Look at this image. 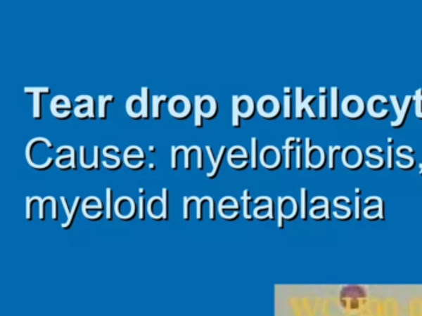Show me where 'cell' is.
Wrapping results in <instances>:
<instances>
[{"mask_svg": "<svg viewBox=\"0 0 422 316\" xmlns=\"http://www.w3.org/2000/svg\"><path fill=\"white\" fill-rule=\"evenodd\" d=\"M114 211L122 220H132L138 214V208L132 197H120L114 203Z\"/></svg>", "mask_w": 422, "mask_h": 316, "instance_id": "1", "label": "cell"}, {"mask_svg": "<svg viewBox=\"0 0 422 316\" xmlns=\"http://www.w3.org/2000/svg\"><path fill=\"white\" fill-rule=\"evenodd\" d=\"M167 105H169V112L176 119H186L190 117L192 104L185 96H175L171 98Z\"/></svg>", "mask_w": 422, "mask_h": 316, "instance_id": "2", "label": "cell"}, {"mask_svg": "<svg viewBox=\"0 0 422 316\" xmlns=\"http://www.w3.org/2000/svg\"><path fill=\"white\" fill-rule=\"evenodd\" d=\"M366 293L362 287L348 286L340 291V301L348 308H357L359 301L366 299Z\"/></svg>", "mask_w": 422, "mask_h": 316, "instance_id": "3", "label": "cell"}, {"mask_svg": "<svg viewBox=\"0 0 422 316\" xmlns=\"http://www.w3.org/2000/svg\"><path fill=\"white\" fill-rule=\"evenodd\" d=\"M51 112L57 119H68L72 114V104L66 96H56L51 100Z\"/></svg>", "mask_w": 422, "mask_h": 316, "instance_id": "4", "label": "cell"}, {"mask_svg": "<svg viewBox=\"0 0 422 316\" xmlns=\"http://www.w3.org/2000/svg\"><path fill=\"white\" fill-rule=\"evenodd\" d=\"M257 110L265 117H275L280 112V104L273 96H265L257 103Z\"/></svg>", "mask_w": 422, "mask_h": 316, "instance_id": "5", "label": "cell"}, {"mask_svg": "<svg viewBox=\"0 0 422 316\" xmlns=\"http://www.w3.org/2000/svg\"><path fill=\"white\" fill-rule=\"evenodd\" d=\"M260 161L267 169H275L280 166L281 156H280V152H279V150H276V147L267 146V147H264L263 151L260 153Z\"/></svg>", "mask_w": 422, "mask_h": 316, "instance_id": "6", "label": "cell"}, {"mask_svg": "<svg viewBox=\"0 0 422 316\" xmlns=\"http://www.w3.org/2000/svg\"><path fill=\"white\" fill-rule=\"evenodd\" d=\"M25 93H32L34 94V117L40 120L42 117V102L41 94H49L51 89L49 87H25Z\"/></svg>", "mask_w": 422, "mask_h": 316, "instance_id": "7", "label": "cell"}, {"mask_svg": "<svg viewBox=\"0 0 422 316\" xmlns=\"http://www.w3.org/2000/svg\"><path fill=\"white\" fill-rule=\"evenodd\" d=\"M200 110L203 119H213L218 112V104L212 96H203L200 99Z\"/></svg>", "mask_w": 422, "mask_h": 316, "instance_id": "8", "label": "cell"}, {"mask_svg": "<svg viewBox=\"0 0 422 316\" xmlns=\"http://www.w3.org/2000/svg\"><path fill=\"white\" fill-rule=\"evenodd\" d=\"M127 112L129 117L133 119L144 117V107H143V99L141 96H130L127 100Z\"/></svg>", "mask_w": 422, "mask_h": 316, "instance_id": "9", "label": "cell"}, {"mask_svg": "<svg viewBox=\"0 0 422 316\" xmlns=\"http://www.w3.org/2000/svg\"><path fill=\"white\" fill-rule=\"evenodd\" d=\"M164 213H165V208H164V202L161 197H153L148 202V214L155 220L164 219Z\"/></svg>", "mask_w": 422, "mask_h": 316, "instance_id": "10", "label": "cell"}, {"mask_svg": "<svg viewBox=\"0 0 422 316\" xmlns=\"http://www.w3.org/2000/svg\"><path fill=\"white\" fill-rule=\"evenodd\" d=\"M238 107L242 119H250L255 112V103L249 96H242L238 100Z\"/></svg>", "mask_w": 422, "mask_h": 316, "instance_id": "11", "label": "cell"}, {"mask_svg": "<svg viewBox=\"0 0 422 316\" xmlns=\"http://www.w3.org/2000/svg\"><path fill=\"white\" fill-rule=\"evenodd\" d=\"M170 102V99L165 94L162 96H154L153 97V109H151V114L153 117L156 120L161 119V103Z\"/></svg>", "mask_w": 422, "mask_h": 316, "instance_id": "12", "label": "cell"}, {"mask_svg": "<svg viewBox=\"0 0 422 316\" xmlns=\"http://www.w3.org/2000/svg\"><path fill=\"white\" fill-rule=\"evenodd\" d=\"M88 210H94V211H102L103 210V204L97 197H87L83 200L82 211H88Z\"/></svg>", "mask_w": 422, "mask_h": 316, "instance_id": "13", "label": "cell"}, {"mask_svg": "<svg viewBox=\"0 0 422 316\" xmlns=\"http://www.w3.org/2000/svg\"><path fill=\"white\" fill-rule=\"evenodd\" d=\"M226 147L223 145L222 146L221 150H219V152H218V156L216 157V164L215 166L212 167L211 172H208L207 173V177L210 179H213L216 177L217 174L219 173V171H221L222 164H223V159L226 157Z\"/></svg>", "mask_w": 422, "mask_h": 316, "instance_id": "14", "label": "cell"}, {"mask_svg": "<svg viewBox=\"0 0 422 316\" xmlns=\"http://www.w3.org/2000/svg\"><path fill=\"white\" fill-rule=\"evenodd\" d=\"M224 210H232L234 213H238L239 210V204H238L237 200L234 199L233 197H224L223 199L219 202V206H218V213L224 211Z\"/></svg>", "mask_w": 422, "mask_h": 316, "instance_id": "15", "label": "cell"}, {"mask_svg": "<svg viewBox=\"0 0 422 316\" xmlns=\"http://www.w3.org/2000/svg\"><path fill=\"white\" fill-rule=\"evenodd\" d=\"M81 202H82V200H81V197H76V198H75V202H73L72 206H71V211H70V214L68 215V221L62 224V228H63V229H68V228L72 226L75 218H76V215H77L78 209H79Z\"/></svg>", "mask_w": 422, "mask_h": 316, "instance_id": "16", "label": "cell"}, {"mask_svg": "<svg viewBox=\"0 0 422 316\" xmlns=\"http://www.w3.org/2000/svg\"><path fill=\"white\" fill-rule=\"evenodd\" d=\"M98 110L99 117L101 119H107L108 110H107V104L108 103H114V96H99L98 97Z\"/></svg>", "mask_w": 422, "mask_h": 316, "instance_id": "17", "label": "cell"}, {"mask_svg": "<svg viewBox=\"0 0 422 316\" xmlns=\"http://www.w3.org/2000/svg\"><path fill=\"white\" fill-rule=\"evenodd\" d=\"M106 195H107V200H106V211H107V220L112 221L113 220V189L107 188L106 190Z\"/></svg>", "mask_w": 422, "mask_h": 316, "instance_id": "18", "label": "cell"}, {"mask_svg": "<svg viewBox=\"0 0 422 316\" xmlns=\"http://www.w3.org/2000/svg\"><path fill=\"white\" fill-rule=\"evenodd\" d=\"M58 169H72V150H71V154H61L56 158L55 161Z\"/></svg>", "mask_w": 422, "mask_h": 316, "instance_id": "19", "label": "cell"}, {"mask_svg": "<svg viewBox=\"0 0 422 316\" xmlns=\"http://www.w3.org/2000/svg\"><path fill=\"white\" fill-rule=\"evenodd\" d=\"M238 100L239 97L238 96H233V117H232V125L234 128H241V112H239V107H238Z\"/></svg>", "mask_w": 422, "mask_h": 316, "instance_id": "20", "label": "cell"}, {"mask_svg": "<svg viewBox=\"0 0 422 316\" xmlns=\"http://www.w3.org/2000/svg\"><path fill=\"white\" fill-rule=\"evenodd\" d=\"M410 100H411V97H407V100L404 103V107H402V112H400V115L397 117V121H392V126H402L405 123V117H407V112H409V107H410Z\"/></svg>", "mask_w": 422, "mask_h": 316, "instance_id": "21", "label": "cell"}, {"mask_svg": "<svg viewBox=\"0 0 422 316\" xmlns=\"http://www.w3.org/2000/svg\"><path fill=\"white\" fill-rule=\"evenodd\" d=\"M150 89L148 87L141 88V99H143V107H144V117L149 119L150 117Z\"/></svg>", "mask_w": 422, "mask_h": 316, "instance_id": "22", "label": "cell"}, {"mask_svg": "<svg viewBox=\"0 0 422 316\" xmlns=\"http://www.w3.org/2000/svg\"><path fill=\"white\" fill-rule=\"evenodd\" d=\"M200 99H201V96L195 97V126L197 128L203 126V117L200 110Z\"/></svg>", "mask_w": 422, "mask_h": 316, "instance_id": "23", "label": "cell"}, {"mask_svg": "<svg viewBox=\"0 0 422 316\" xmlns=\"http://www.w3.org/2000/svg\"><path fill=\"white\" fill-rule=\"evenodd\" d=\"M86 97H87L88 105H89V119H96L99 117L98 105L96 103V99L88 94H86Z\"/></svg>", "mask_w": 422, "mask_h": 316, "instance_id": "24", "label": "cell"}, {"mask_svg": "<svg viewBox=\"0 0 422 316\" xmlns=\"http://www.w3.org/2000/svg\"><path fill=\"white\" fill-rule=\"evenodd\" d=\"M41 198L40 197H27L26 198V219L32 220V204L34 203H40Z\"/></svg>", "mask_w": 422, "mask_h": 316, "instance_id": "25", "label": "cell"}, {"mask_svg": "<svg viewBox=\"0 0 422 316\" xmlns=\"http://www.w3.org/2000/svg\"><path fill=\"white\" fill-rule=\"evenodd\" d=\"M162 202H164V208H165V213H164V220L169 219V206H170V192H169V189L164 188L162 189Z\"/></svg>", "mask_w": 422, "mask_h": 316, "instance_id": "26", "label": "cell"}, {"mask_svg": "<svg viewBox=\"0 0 422 316\" xmlns=\"http://www.w3.org/2000/svg\"><path fill=\"white\" fill-rule=\"evenodd\" d=\"M257 138H252V158H250V161H252V169H257Z\"/></svg>", "mask_w": 422, "mask_h": 316, "instance_id": "27", "label": "cell"}, {"mask_svg": "<svg viewBox=\"0 0 422 316\" xmlns=\"http://www.w3.org/2000/svg\"><path fill=\"white\" fill-rule=\"evenodd\" d=\"M332 97H333V100H332V117L337 119L338 117V88H332Z\"/></svg>", "mask_w": 422, "mask_h": 316, "instance_id": "28", "label": "cell"}, {"mask_svg": "<svg viewBox=\"0 0 422 316\" xmlns=\"http://www.w3.org/2000/svg\"><path fill=\"white\" fill-rule=\"evenodd\" d=\"M145 154L143 148L139 146H129L125 151H124V157H130V156H143Z\"/></svg>", "mask_w": 422, "mask_h": 316, "instance_id": "29", "label": "cell"}, {"mask_svg": "<svg viewBox=\"0 0 422 316\" xmlns=\"http://www.w3.org/2000/svg\"><path fill=\"white\" fill-rule=\"evenodd\" d=\"M244 195H243V206H244V216L245 219L252 220V216L249 214V202H250V197H249V192L244 190Z\"/></svg>", "mask_w": 422, "mask_h": 316, "instance_id": "30", "label": "cell"}, {"mask_svg": "<svg viewBox=\"0 0 422 316\" xmlns=\"http://www.w3.org/2000/svg\"><path fill=\"white\" fill-rule=\"evenodd\" d=\"M195 200V197H185L184 198V218L185 220L190 219V204L191 202Z\"/></svg>", "mask_w": 422, "mask_h": 316, "instance_id": "31", "label": "cell"}, {"mask_svg": "<svg viewBox=\"0 0 422 316\" xmlns=\"http://www.w3.org/2000/svg\"><path fill=\"white\" fill-rule=\"evenodd\" d=\"M181 146H172L171 147V167L177 169V153L180 152Z\"/></svg>", "mask_w": 422, "mask_h": 316, "instance_id": "32", "label": "cell"}, {"mask_svg": "<svg viewBox=\"0 0 422 316\" xmlns=\"http://www.w3.org/2000/svg\"><path fill=\"white\" fill-rule=\"evenodd\" d=\"M145 213H148V203L145 200L144 195L139 197V218L141 220L145 219Z\"/></svg>", "mask_w": 422, "mask_h": 316, "instance_id": "33", "label": "cell"}, {"mask_svg": "<svg viewBox=\"0 0 422 316\" xmlns=\"http://www.w3.org/2000/svg\"><path fill=\"white\" fill-rule=\"evenodd\" d=\"M301 94H302V88H298V91H296V96H298V104H296V115L298 117H301L302 115V110H304V104L301 103Z\"/></svg>", "mask_w": 422, "mask_h": 316, "instance_id": "34", "label": "cell"}, {"mask_svg": "<svg viewBox=\"0 0 422 316\" xmlns=\"http://www.w3.org/2000/svg\"><path fill=\"white\" fill-rule=\"evenodd\" d=\"M195 150V146H191V147H186L184 146V152H185V169L186 171H190L191 169V152Z\"/></svg>", "mask_w": 422, "mask_h": 316, "instance_id": "35", "label": "cell"}, {"mask_svg": "<svg viewBox=\"0 0 422 316\" xmlns=\"http://www.w3.org/2000/svg\"><path fill=\"white\" fill-rule=\"evenodd\" d=\"M306 204H307V190L301 189V206H302V218L306 219Z\"/></svg>", "mask_w": 422, "mask_h": 316, "instance_id": "36", "label": "cell"}, {"mask_svg": "<svg viewBox=\"0 0 422 316\" xmlns=\"http://www.w3.org/2000/svg\"><path fill=\"white\" fill-rule=\"evenodd\" d=\"M208 204H210V210H208L210 218H211V220H215L216 219V218H215V216H216V202H215V199H213L212 197L208 198Z\"/></svg>", "mask_w": 422, "mask_h": 316, "instance_id": "37", "label": "cell"}, {"mask_svg": "<svg viewBox=\"0 0 422 316\" xmlns=\"http://www.w3.org/2000/svg\"><path fill=\"white\" fill-rule=\"evenodd\" d=\"M93 162H94V167H96V169H99L101 161H99V147L97 145L93 147Z\"/></svg>", "mask_w": 422, "mask_h": 316, "instance_id": "38", "label": "cell"}, {"mask_svg": "<svg viewBox=\"0 0 422 316\" xmlns=\"http://www.w3.org/2000/svg\"><path fill=\"white\" fill-rule=\"evenodd\" d=\"M205 200H206V197H203V198H201V199H198V198L196 199L197 219L198 220H202V209H203V208H202V205H203V203H205Z\"/></svg>", "mask_w": 422, "mask_h": 316, "instance_id": "39", "label": "cell"}, {"mask_svg": "<svg viewBox=\"0 0 422 316\" xmlns=\"http://www.w3.org/2000/svg\"><path fill=\"white\" fill-rule=\"evenodd\" d=\"M330 167L331 169H335V152H337L340 147H330Z\"/></svg>", "mask_w": 422, "mask_h": 316, "instance_id": "40", "label": "cell"}, {"mask_svg": "<svg viewBox=\"0 0 422 316\" xmlns=\"http://www.w3.org/2000/svg\"><path fill=\"white\" fill-rule=\"evenodd\" d=\"M319 112H321V117L324 119L326 115H327V112H326V94L324 96H321V103H319Z\"/></svg>", "mask_w": 422, "mask_h": 316, "instance_id": "41", "label": "cell"}, {"mask_svg": "<svg viewBox=\"0 0 422 316\" xmlns=\"http://www.w3.org/2000/svg\"><path fill=\"white\" fill-rule=\"evenodd\" d=\"M197 167L200 171L203 169V153H202L201 147H198L197 150Z\"/></svg>", "mask_w": 422, "mask_h": 316, "instance_id": "42", "label": "cell"}, {"mask_svg": "<svg viewBox=\"0 0 422 316\" xmlns=\"http://www.w3.org/2000/svg\"><path fill=\"white\" fill-rule=\"evenodd\" d=\"M285 117H290V96L285 94Z\"/></svg>", "mask_w": 422, "mask_h": 316, "instance_id": "43", "label": "cell"}, {"mask_svg": "<svg viewBox=\"0 0 422 316\" xmlns=\"http://www.w3.org/2000/svg\"><path fill=\"white\" fill-rule=\"evenodd\" d=\"M296 156H298V158H296V164H298V169H301V147H300V146H298V147H296Z\"/></svg>", "mask_w": 422, "mask_h": 316, "instance_id": "44", "label": "cell"}, {"mask_svg": "<svg viewBox=\"0 0 422 316\" xmlns=\"http://www.w3.org/2000/svg\"><path fill=\"white\" fill-rule=\"evenodd\" d=\"M389 169H392V147L389 146Z\"/></svg>", "mask_w": 422, "mask_h": 316, "instance_id": "45", "label": "cell"}, {"mask_svg": "<svg viewBox=\"0 0 422 316\" xmlns=\"http://www.w3.org/2000/svg\"><path fill=\"white\" fill-rule=\"evenodd\" d=\"M150 151H151V152H155V147H154V146H150Z\"/></svg>", "mask_w": 422, "mask_h": 316, "instance_id": "46", "label": "cell"}, {"mask_svg": "<svg viewBox=\"0 0 422 316\" xmlns=\"http://www.w3.org/2000/svg\"><path fill=\"white\" fill-rule=\"evenodd\" d=\"M139 192H140V193H141V194H144V193H145V189H144V188H140V189H139Z\"/></svg>", "mask_w": 422, "mask_h": 316, "instance_id": "47", "label": "cell"}, {"mask_svg": "<svg viewBox=\"0 0 422 316\" xmlns=\"http://www.w3.org/2000/svg\"><path fill=\"white\" fill-rule=\"evenodd\" d=\"M150 167H151V169H153V171H154V169H155V164H150Z\"/></svg>", "mask_w": 422, "mask_h": 316, "instance_id": "48", "label": "cell"}, {"mask_svg": "<svg viewBox=\"0 0 422 316\" xmlns=\"http://www.w3.org/2000/svg\"><path fill=\"white\" fill-rule=\"evenodd\" d=\"M420 173L422 174V164H420Z\"/></svg>", "mask_w": 422, "mask_h": 316, "instance_id": "49", "label": "cell"}]
</instances>
